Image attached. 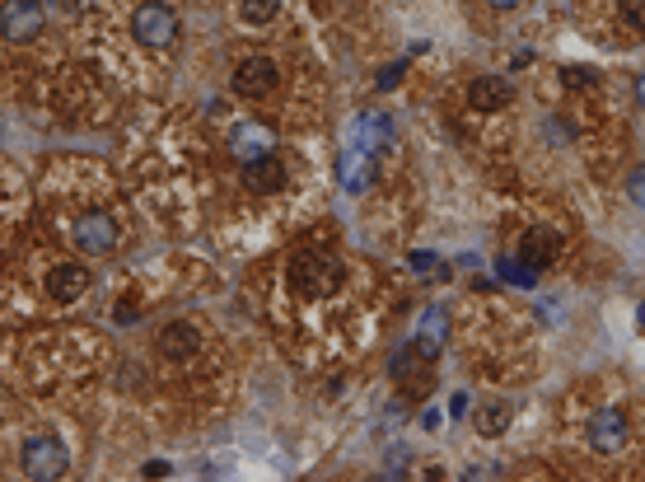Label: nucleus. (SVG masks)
Segmentation results:
<instances>
[{"label": "nucleus", "instance_id": "nucleus-1", "mask_svg": "<svg viewBox=\"0 0 645 482\" xmlns=\"http://www.w3.org/2000/svg\"><path fill=\"white\" fill-rule=\"evenodd\" d=\"M389 141V117L375 113V117H360L352 127V141L342 150V183L346 193H365L375 183V164H379V150Z\"/></svg>", "mask_w": 645, "mask_h": 482}, {"label": "nucleus", "instance_id": "nucleus-2", "mask_svg": "<svg viewBox=\"0 0 645 482\" xmlns=\"http://www.w3.org/2000/svg\"><path fill=\"white\" fill-rule=\"evenodd\" d=\"M290 286H295V296H304V300H327L342 286V263L333 253H319V249L295 253L290 257Z\"/></svg>", "mask_w": 645, "mask_h": 482}, {"label": "nucleus", "instance_id": "nucleus-3", "mask_svg": "<svg viewBox=\"0 0 645 482\" xmlns=\"http://www.w3.org/2000/svg\"><path fill=\"white\" fill-rule=\"evenodd\" d=\"M131 38L150 51H169L178 43V14H173L164 0H146V5H136V14H131Z\"/></svg>", "mask_w": 645, "mask_h": 482}, {"label": "nucleus", "instance_id": "nucleus-4", "mask_svg": "<svg viewBox=\"0 0 645 482\" xmlns=\"http://www.w3.org/2000/svg\"><path fill=\"white\" fill-rule=\"evenodd\" d=\"M20 459H24V473L33 482H57V478H66V469H71V455H66V445L57 436H28Z\"/></svg>", "mask_w": 645, "mask_h": 482}, {"label": "nucleus", "instance_id": "nucleus-5", "mask_svg": "<svg viewBox=\"0 0 645 482\" xmlns=\"http://www.w3.org/2000/svg\"><path fill=\"white\" fill-rule=\"evenodd\" d=\"M585 440H589V450L603 455V459L622 455V450H626V440H632L626 412H618V408H599L595 417H589V426H585Z\"/></svg>", "mask_w": 645, "mask_h": 482}, {"label": "nucleus", "instance_id": "nucleus-6", "mask_svg": "<svg viewBox=\"0 0 645 482\" xmlns=\"http://www.w3.org/2000/svg\"><path fill=\"white\" fill-rule=\"evenodd\" d=\"M43 0H5L0 10V38L5 43H33L43 33Z\"/></svg>", "mask_w": 645, "mask_h": 482}, {"label": "nucleus", "instance_id": "nucleus-7", "mask_svg": "<svg viewBox=\"0 0 645 482\" xmlns=\"http://www.w3.org/2000/svg\"><path fill=\"white\" fill-rule=\"evenodd\" d=\"M281 84V66L272 57H243L234 66V94L239 99H267Z\"/></svg>", "mask_w": 645, "mask_h": 482}, {"label": "nucleus", "instance_id": "nucleus-8", "mask_svg": "<svg viewBox=\"0 0 645 482\" xmlns=\"http://www.w3.org/2000/svg\"><path fill=\"white\" fill-rule=\"evenodd\" d=\"M71 239H76V249H84L90 257L113 253V249H117V220H113L108 211H84V216L76 220Z\"/></svg>", "mask_w": 645, "mask_h": 482}, {"label": "nucleus", "instance_id": "nucleus-9", "mask_svg": "<svg viewBox=\"0 0 645 482\" xmlns=\"http://www.w3.org/2000/svg\"><path fill=\"white\" fill-rule=\"evenodd\" d=\"M230 154L239 164H253V160H267V154H276V131L263 127V123H239L230 131Z\"/></svg>", "mask_w": 645, "mask_h": 482}, {"label": "nucleus", "instance_id": "nucleus-10", "mask_svg": "<svg viewBox=\"0 0 645 482\" xmlns=\"http://www.w3.org/2000/svg\"><path fill=\"white\" fill-rule=\"evenodd\" d=\"M556 253H562V234L533 226L525 239H519V257H515V263H525L529 272H548L556 263Z\"/></svg>", "mask_w": 645, "mask_h": 482}, {"label": "nucleus", "instance_id": "nucleus-11", "mask_svg": "<svg viewBox=\"0 0 645 482\" xmlns=\"http://www.w3.org/2000/svg\"><path fill=\"white\" fill-rule=\"evenodd\" d=\"M90 286H94V272L84 267V263H57V267L47 272V296H51V300H61V305L80 300Z\"/></svg>", "mask_w": 645, "mask_h": 482}, {"label": "nucleus", "instance_id": "nucleus-12", "mask_svg": "<svg viewBox=\"0 0 645 482\" xmlns=\"http://www.w3.org/2000/svg\"><path fill=\"white\" fill-rule=\"evenodd\" d=\"M515 103V84L505 76H477L473 84H468V108L473 113H500Z\"/></svg>", "mask_w": 645, "mask_h": 482}, {"label": "nucleus", "instance_id": "nucleus-13", "mask_svg": "<svg viewBox=\"0 0 645 482\" xmlns=\"http://www.w3.org/2000/svg\"><path fill=\"white\" fill-rule=\"evenodd\" d=\"M201 347V333H197V323H187V319H173L160 329V356L164 360H192Z\"/></svg>", "mask_w": 645, "mask_h": 482}, {"label": "nucleus", "instance_id": "nucleus-14", "mask_svg": "<svg viewBox=\"0 0 645 482\" xmlns=\"http://www.w3.org/2000/svg\"><path fill=\"white\" fill-rule=\"evenodd\" d=\"M445 337H449V314L440 305H430L426 314H422V323H416V337H412V347L422 352L426 360H435L445 352Z\"/></svg>", "mask_w": 645, "mask_h": 482}, {"label": "nucleus", "instance_id": "nucleus-15", "mask_svg": "<svg viewBox=\"0 0 645 482\" xmlns=\"http://www.w3.org/2000/svg\"><path fill=\"white\" fill-rule=\"evenodd\" d=\"M243 187H249L253 197H272L286 187V164L276 160V154H267V160H253L243 164Z\"/></svg>", "mask_w": 645, "mask_h": 482}, {"label": "nucleus", "instance_id": "nucleus-16", "mask_svg": "<svg viewBox=\"0 0 645 482\" xmlns=\"http://www.w3.org/2000/svg\"><path fill=\"white\" fill-rule=\"evenodd\" d=\"M473 426H477V436H486V440L505 436V432H510V403H505V399H486L473 412Z\"/></svg>", "mask_w": 645, "mask_h": 482}, {"label": "nucleus", "instance_id": "nucleus-17", "mask_svg": "<svg viewBox=\"0 0 645 482\" xmlns=\"http://www.w3.org/2000/svg\"><path fill=\"white\" fill-rule=\"evenodd\" d=\"M276 10H281V0H239L243 24H272Z\"/></svg>", "mask_w": 645, "mask_h": 482}, {"label": "nucleus", "instance_id": "nucleus-18", "mask_svg": "<svg viewBox=\"0 0 645 482\" xmlns=\"http://www.w3.org/2000/svg\"><path fill=\"white\" fill-rule=\"evenodd\" d=\"M618 14H622V24H626V28L645 33V0H618Z\"/></svg>", "mask_w": 645, "mask_h": 482}, {"label": "nucleus", "instance_id": "nucleus-19", "mask_svg": "<svg viewBox=\"0 0 645 482\" xmlns=\"http://www.w3.org/2000/svg\"><path fill=\"white\" fill-rule=\"evenodd\" d=\"M626 197H632V202L641 206V211H645V164L626 174Z\"/></svg>", "mask_w": 645, "mask_h": 482}, {"label": "nucleus", "instance_id": "nucleus-20", "mask_svg": "<svg viewBox=\"0 0 645 482\" xmlns=\"http://www.w3.org/2000/svg\"><path fill=\"white\" fill-rule=\"evenodd\" d=\"M562 80L566 84H595V71H589V66H562Z\"/></svg>", "mask_w": 645, "mask_h": 482}, {"label": "nucleus", "instance_id": "nucleus-21", "mask_svg": "<svg viewBox=\"0 0 645 482\" xmlns=\"http://www.w3.org/2000/svg\"><path fill=\"white\" fill-rule=\"evenodd\" d=\"M141 473H146V478H169V463H164V459H150Z\"/></svg>", "mask_w": 645, "mask_h": 482}, {"label": "nucleus", "instance_id": "nucleus-22", "mask_svg": "<svg viewBox=\"0 0 645 482\" xmlns=\"http://www.w3.org/2000/svg\"><path fill=\"white\" fill-rule=\"evenodd\" d=\"M398 76H403V66H389V71L379 76V90H393V84H398Z\"/></svg>", "mask_w": 645, "mask_h": 482}, {"label": "nucleus", "instance_id": "nucleus-23", "mask_svg": "<svg viewBox=\"0 0 645 482\" xmlns=\"http://www.w3.org/2000/svg\"><path fill=\"white\" fill-rule=\"evenodd\" d=\"M449 412H454V417H463V412H468V393H454V403H449Z\"/></svg>", "mask_w": 645, "mask_h": 482}, {"label": "nucleus", "instance_id": "nucleus-24", "mask_svg": "<svg viewBox=\"0 0 645 482\" xmlns=\"http://www.w3.org/2000/svg\"><path fill=\"white\" fill-rule=\"evenodd\" d=\"M486 5H492L496 14H505V10H515V5H519V0H486Z\"/></svg>", "mask_w": 645, "mask_h": 482}, {"label": "nucleus", "instance_id": "nucleus-25", "mask_svg": "<svg viewBox=\"0 0 645 482\" xmlns=\"http://www.w3.org/2000/svg\"><path fill=\"white\" fill-rule=\"evenodd\" d=\"M636 99H641V108H645V71L636 76Z\"/></svg>", "mask_w": 645, "mask_h": 482}, {"label": "nucleus", "instance_id": "nucleus-26", "mask_svg": "<svg viewBox=\"0 0 645 482\" xmlns=\"http://www.w3.org/2000/svg\"><path fill=\"white\" fill-rule=\"evenodd\" d=\"M641 329H645V305H641Z\"/></svg>", "mask_w": 645, "mask_h": 482}]
</instances>
